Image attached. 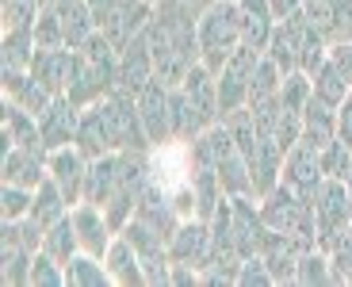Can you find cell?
Instances as JSON below:
<instances>
[{"label":"cell","instance_id":"obj_36","mask_svg":"<svg viewBox=\"0 0 352 287\" xmlns=\"http://www.w3.org/2000/svg\"><path fill=\"white\" fill-rule=\"evenodd\" d=\"M43 253H50L62 268L80 253V237H77V230H73V218L69 215H65L62 222H54V226L43 234Z\"/></svg>","mask_w":352,"mask_h":287},{"label":"cell","instance_id":"obj_16","mask_svg":"<svg viewBox=\"0 0 352 287\" xmlns=\"http://www.w3.org/2000/svg\"><path fill=\"white\" fill-rule=\"evenodd\" d=\"M168 257L173 261H184V264H195V268H207V257H211V222L203 218H184L176 234L168 237Z\"/></svg>","mask_w":352,"mask_h":287},{"label":"cell","instance_id":"obj_11","mask_svg":"<svg viewBox=\"0 0 352 287\" xmlns=\"http://www.w3.org/2000/svg\"><path fill=\"white\" fill-rule=\"evenodd\" d=\"M230 207H234V215H230V234H234L238 253L241 257H261L264 242H268V222L261 215V203L253 195H234Z\"/></svg>","mask_w":352,"mask_h":287},{"label":"cell","instance_id":"obj_33","mask_svg":"<svg viewBox=\"0 0 352 287\" xmlns=\"http://www.w3.org/2000/svg\"><path fill=\"white\" fill-rule=\"evenodd\" d=\"M73 146H77L80 153L88 157V161H96V157H104V153H115V149H111V138H107V127H104V119H100V107H96V104L80 111L77 138H73Z\"/></svg>","mask_w":352,"mask_h":287},{"label":"cell","instance_id":"obj_7","mask_svg":"<svg viewBox=\"0 0 352 287\" xmlns=\"http://www.w3.org/2000/svg\"><path fill=\"white\" fill-rule=\"evenodd\" d=\"M119 234L134 245L142 261V272H146V284L150 287H173V257H168V242L165 234L150 226V222H142V218H131Z\"/></svg>","mask_w":352,"mask_h":287},{"label":"cell","instance_id":"obj_21","mask_svg":"<svg viewBox=\"0 0 352 287\" xmlns=\"http://www.w3.org/2000/svg\"><path fill=\"white\" fill-rule=\"evenodd\" d=\"M46 161H50V153H35V149H4V161H0V176H4V184H19V188H38V184L50 176V169H46Z\"/></svg>","mask_w":352,"mask_h":287},{"label":"cell","instance_id":"obj_3","mask_svg":"<svg viewBox=\"0 0 352 287\" xmlns=\"http://www.w3.org/2000/svg\"><path fill=\"white\" fill-rule=\"evenodd\" d=\"M261 203V215L268 222V230H280V234H291L302 249H318V222H314V207L307 200H299L287 184H276Z\"/></svg>","mask_w":352,"mask_h":287},{"label":"cell","instance_id":"obj_47","mask_svg":"<svg viewBox=\"0 0 352 287\" xmlns=\"http://www.w3.org/2000/svg\"><path fill=\"white\" fill-rule=\"evenodd\" d=\"M329 61H333L337 70H341V77L352 85V39H344V43H333V46H329Z\"/></svg>","mask_w":352,"mask_h":287},{"label":"cell","instance_id":"obj_31","mask_svg":"<svg viewBox=\"0 0 352 287\" xmlns=\"http://www.w3.org/2000/svg\"><path fill=\"white\" fill-rule=\"evenodd\" d=\"M54 8H58V19H62L65 46H69V50L85 46L88 35L96 31V16L88 8V0H54Z\"/></svg>","mask_w":352,"mask_h":287},{"label":"cell","instance_id":"obj_2","mask_svg":"<svg viewBox=\"0 0 352 287\" xmlns=\"http://www.w3.org/2000/svg\"><path fill=\"white\" fill-rule=\"evenodd\" d=\"M199 61L211 73L226 65V58L241 46V23H238V0H219L199 16Z\"/></svg>","mask_w":352,"mask_h":287},{"label":"cell","instance_id":"obj_28","mask_svg":"<svg viewBox=\"0 0 352 287\" xmlns=\"http://www.w3.org/2000/svg\"><path fill=\"white\" fill-rule=\"evenodd\" d=\"M119 165H123V153H104L96 161H88V176H85V203H96V207H107L115 191V180H119Z\"/></svg>","mask_w":352,"mask_h":287},{"label":"cell","instance_id":"obj_50","mask_svg":"<svg viewBox=\"0 0 352 287\" xmlns=\"http://www.w3.org/2000/svg\"><path fill=\"white\" fill-rule=\"evenodd\" d=\"M352 39V0H341V43Z\"/></svg>","mask_w":352,"mask_h":287},{"label":"cell","instance_id":"obj_39","mask_svg":"<svg viewBox=\"0 0 352 287\" xmlns=\"http://www.w3.org/2000/svg\"><path fill=\"white\" fill-rule=\"evenodd\" d=\"M295 284L302 287H322V284H337L333 264H329L326 249H307L299 257V272H295Z\"/></svg>","mask_w":352,"mask_h":287},{"label":"cell","instance_id":"obj_14","mask_svg":"<svg viewBox=\"0 0 352 287\" xmlns=\"http://www.w3.org/2000/svg\"><path fill=\"white\" fill-rule=\"evenodd\" d=\"M69 218H73V230L80 237V253H92V257L104 261V253L115 242V226L107 222V211L96 207V203H77L69 211Z\"/></svg>","mask_w":352,"mask_h":287},{"label":"cell","instance_id":"obj_48","mask_svg":"<svg viewBox=\"0 0 352 287\" xmlns=\"http://www.w3.org/2000/svg\"><path fill=\"white\" fill-rule=\"evenodd\" d=\"M337 138L352 149V92L344 96V104L337 107Z\"/></svg>","mask_w":352,"mask_h":287},{"label":"cell","instance_id":"obj_25","mask_svg":"<svg viewBox=\"0 0 352 287\" xmlns=\"http://www.w3.org/2000/svg\"><path fill=\"white\" fill-rule=\"evenodd\" d=\"M238 23H241V43L264 50L276 31V16L268 0H238Z\"/></svg>","mask_w":352,"mask_h":287},{"label":"cell","instance_id":"obj_40","mask_svg":"<svg viewBox=\"0 0 352 287\" xmlns=\"http://www.w3.org/2000/svg\"><path fill=\"white\" fill-rule=\"evenodd\" d=\"M43 4L38 0H0V19H4V31H23V27H35Z\"/></svg>","mask_w":352,"mask_h":287},{"label":"cell","instance_id":"obj_51","mask_svg":"<svg viewBox=\"0 0 352 287\" xmlns=\"http://www.w3.org/2000/svg\"><path fill=\"white\" fill-rule=\"evenodd\" d=\"M184 4H188L192 12H199V16H203V12L211 8V4H219V0H184Z\"/></svg>","mask_w":352,"mask_h":287},{"label":"cell","instance_id":"obj_6","mask_svg":"<svg viewBox=\"0 0 352 287\" xmlns=\"http://www.w3.org/2000/svg\"><path fill=\"white\" fill-rule=\"evenodd\" d=\"M314 222H318V249H333L344 234L352 230V195L344 180H329L314 195Z\"/></svg>","mask_w":352,"mask_h":287},{"label":"cell","instance_id":"obj_30","mask_svg":"<svg viewBox=\"0 0 352 287\" xmlns=\"http://www.w3.org/2000/svg\"><path fill=\"white\" fill-rule=\"evenodd\" d=\"M104 264H107V276H111V284H123V287L146 284V272H142L138 253H134V245L126 242L123 234H115L111 249L104 253Z\"/></svg>","mask_w":352,"mask_h":287},{"label":"cell","instance_id":"obj_45","mask_svg":"<svg viewBox=\"0 0 352 287\" xmlns=\"http://www.w3.org/2000/svg\"><path fill=\"white\" fill-rule=\"evenodd\" d=\"M238 287H276L272 272L261 257H245L241 261V272H238Z\"/></svg>","mask_w":352,"mask_h":287},{"label":"cell","instance_id":"obj_41","mask_svg":"<svg viewBox=\"0 0 352 287\" xmlns=\"http://www.w3.org/2000/svg\"><path fill=\"white\" fill-rule=\"evenodd\" d=\"M31 203H35V188L4 184V191H0V218H4V222L27 218V215H31Z\"/></svg>","mask_w":352,"mask_h":287},{"label":"cell","instance_id":"obj_38","mask_svg":"<svg viewBox=\"0 0 352 287\" xmlns=\"http://www.w3.org/2000/svg\"><path fill=\"white\" fill-rule=\"evenodd\" d=\"M310 85H314V96L322 100V104H329V107H341L344 104V96L352 92V85L341 77V70H337L333 61H326L322 70L310 77Z\"/></svg>","mask_w":352,"mask_h":287},{"label":"cell","instance_id":"obj_1","mask_svg":"<svg viewBox=\"0 0 352 287\" xmlns=\"http://www.w3.org/2000/svg\"><path fill=\"white\" fill-rule=\"evenodd\" d=\"M115 77H119V50H115L111 39L96 27V31L88 35V43L73 50L65 96H69L77 107H92L115 88Z\"/></svg>","mask_w":352,"mask_h":287},{"label":"cell","instance_id":"obj_34","mask_svg":"<svg viewBox=\"0 0 352 287\" xmlns=\"http://www.w3.org/2000/svg\"><path fill=\"white\" fill-rule=\"evenodd\" d=\"M69 200H65V191L54 184V176H46L43 184L35 188V203H31V218H35L43 230H50L54 222H62L65 215H69Z\"/></svg>","mask_w":352,"mask_h":287},{"label":"cell","instance_id":"obj_23","mask_svg":"<svg viewBox=\"0 0 352 287\" xmlns=\"http://www.w3.org/2000/svg\"><path fill=\"white\" fill-rule=\"evenodd\" d=\"M249 173H253V195L256 200H264V195L280 184L283 149H280V142H276L272 134H261V149H256V157L249 161Z\"/></svg>","mask_w":352,"mask_h":287},{"label":"cell","instance_id":"obj_13","mask_svg":"<svg viewBox=\"0 0 352 287\" xmlns=\"http://www.w3.org/2000/svg\"><path fill=\"white\" fill-rule=\"evenodd\" d=\"M302 39H307V12H295V16H287V19H280V23H276L272 39H268V46H264V54L280 65L283 77L299 70V61H302Z\"/></svg>","mask_w":352,"mask_h":287},{"label":"cell","instance_id":"obj_52","mask_svg":"<svg viewBox=\"0 0 352 287\" xmlns=\"http://www.w3.org/2000/svg\"><path fill=\"white\" fill-rule=\"evenodd\" d=\"M344 188H349V195H352V169H349V176H344Z\"/></svg>","mask_w":352,"mask_h":287},{"label":"cell","instance_id":"obj_22","mask_svg":"<svg viewBox=\"0 0 352 287\" xmlns=\"http://www.w3.org/2000/svg\"><path fill=\"white\" fill-rule=\"evenodd\" d=\"M188 92V100H192L195 107H199L203 123L207 127H214V123H222V107H219V73H211L203 61H195L192 73L184 77V85H180Z\"/></svg>","mask_w":352,"mask_h":287},{"label":"cell","instance_id":"obj_29","mask_svg":"<svg viewBox=\"0 0 352 287\" xmlns=\"http://www.w3.org/2000/svg\"><path fill=\"white\" fill-rule=\"evenodd\" d=\"M35 27H23V31H4L0 39V73H31V61H35Z\"/></svg>","mask_w":352,"mask_h":287},{"label":"cell","instance_id":"obj_8","mask_svg":"<svg viewBox=\"0 0 352 287\" xmlns=\"http://www.w3.org/2000/svg\"><path fill=\"white\" fill-rule=\"evenodd\" d=\"M261 58H264V50L241 43L238 50L226 58V65L219 70V107H222V119H226L230 111H238V107L249 104V85H253V73H256V65H261Z\"/></svg>","mask_w":352,"mask_h":287},{"label":"cell","instance_id":"obj_9","mask_svg":"<svg viewBox=\"0 0 352 287\" xmlns=\"http://www.w3.org/2000/svg\"><path fill=\"white\" fill-rule=\"evenodd\" d=\"M280 184H287L299 200H307L314 207V195L318 188L326 184V169H322V149H314L310 142H299V146H291L287 157H283V176Z\"/></svg>","mask_w":352,"mask_h":287},{"label":"cell","instance_id":"obj_44","mask_svg":"<svg viewBox=\"0 0 352 287\" xmlns=\"http://www.w3.org/2000/svg\"><path fill=\"white\" fill-rule=\"evenodd\" d=\"M322 169H326L329 180H344V176H349V169H352V149L344 146L341 138L329 142V146L322 149Z\"/></svg>","mask_w":352,"mask_h":287},{"label":"cell","instance_id":"obj_4","mask_svg":"<svg viewBox=\"0 0 352 287\" xmlns=\"http://www.w3.org/2000/svg\"><path fill=\"white\" fill-rule=\"evenodd\" d=\"M96 107H100V119H104V127H107V138H111L115 153H123V149L150 153L153 149L150 134L142 127V115H138V96L123 92V88H111Z\"/></svg>","mask_w":352,"mask_h":287},{"label":"cell","instance_id":"obj_24","mask_svg":"<svg viewBox=\"0 0 352 287\" xmlns=\"http://www.w3.org/2000/svg\"><path fill=\"white\" fill-rule=\"evenodd\" d=\"M31 264H35V253L27 249L16 234L0 230V276L8 287H31Z\"/></svg>","mask_w":352,"mask_h":287},{"label":"cell","instance_id":"obj_10","mask_svg":"<svg viewBox=\"0 0 352 287\" xmlns=\"http://www.w3.org/2000/svg\"><path fill=\"white\" fill-rule=\"evenodd\" d=\"M150 19H153V0H111L104 16L96 19V27L111 39L115 50H123L131 39H138L146 31Z\"/></svg>","mask_w":352,"mask_h":287},{"label":"cell","instance_id":"obj_43","mask_svg":"<svg viewBox=\"0 0 352 287\" xmlns=\"http://www.w3.org/2000/svg\"><path fill=\"white\" fill-rule=\"evenodd\" d=\"M31 287H65V268L43 249L35 253V264H31Z\"/></svg>","mask_w":352,"mask_h":287},{"label":"cell","instance_id":"obj_49","mask_svg":"<svg viewBox=\"0 0 352 287\" xmlns=\"http://www.w3.org/2000/svg\"><path fill=\"white\" fill-rule=\"evenodd\" d=\"M268 4H272V16H276V23H280V19L302 12V4H307V0H268Z\"/></svg>","mask_w":352,"mask_h":287},{"label":"cell","instance_id":"obj_46","mask_svg":"<svg viewBox=\"0 0 352 287\" xmlns=\"http://www.w3.org/2000/svg\"><path fill=\"white\" fill-rule=\"evenodd\" d=\"M329 264H333L337 284H352V230L329 249Z\"/></svg>","mask_w":352,"mask_h":287},{"label":"cell","instance_id":"obj_37","mask_svg":"<svg viewBox=\"0 0 352 287\" xmlns=\"http://www.w3.org/2000/svg\"><path fill=\"white\" fill-rule=\"evenodd\" d=\"M111 284L107 276V264L92 253H77L69 264H65V287H104Z\"/></svg>","mask_w":352,"mask_h":287},{"label":"cell","instance_id":"obj_27","mask_svg":"<svg viewBox=\"0 0 352 287\" xmlns=\"http://www.w3.org/2000/svg\"><path fill=\"white\" fill-rule=\"evenodd\" d=\"M69 61H73V50H69V46L35 50V61H31V77H35L38 85H46L54 96H65V81H69Z\"/></svg>","mask_w":352,"mask_h":287},{"label":"cell","instance_id":"obj_20","mask_svg":"<svg viewBox=\"0 0 352 287\" xmlns=\"http://www.w3.org/2000/svg\"><path fill=\"white\" fill-rule=\"evenodd\" d=\"M302 245L295 242L291 234H280V230H268V242L261 249V261L268 264L276 287L280 284H295V272H299V257H302Z\"/></svg>","mask_w":352,"mask_h":287},{"label":"cell","instance_id":"obj_18","mask_svg":"<svg viewBox=\"0 0 352 287\" xmlns=\"http://www.w3.org/2000/svg\"><path fill=\"white\" fill-rule=\"evenodd\" d=\"M80 111L69 100V96H54V104L38 115V131H43V142L46 149H62V146H73L77 138V123H80Z\"/></svg>","mask_w":352,"mask_h":287},{"label":"cell","instance_id":"obj_12","mask_svg":"<svg viewBox=\"0 0 352 287\" xmlns=\"http://www.w3.org/2000/svg\"><path fill=\"white\" fill-rule=\"evenodd\" d=\"M138 115H142V127L150 134L153 146H165L173 142V88L161 85L157 77L138 92Z\"/></svg>","mask_w":352,"mask_h":287},{"label":"cell","instance_id":"obj_42","mask_svg":"<svg viewBox=\"0 0 352 287\" xmlns=\"http://www.w3.org/2000/svg\"><path fill=\"white\" fill-rule=\"evenodd\" d=\"M35 43L38 50H54V46H65V31H62V19H58V8L46 4L35 19Z\"/></svg>","mask_w":352,"mask_h":287},{"label":"cell","instance_id":"obj_5","mask_svg":"<svg viewBox=\"0 0 352 287\" xmlns=\"http://www.w3.org/2000/svg\"><path fill=\"white\" fill-rule=\"evenodd\" d=\"M146 188H150V153H142V149H123L119 180H115V191H111V200H107V207H104L107 222L115 226V234L134 218Z\"/></svg>","mask_w":352,"mask_h":287},{"label":"cell","instance_id":"obj_19","mask_svg":"<svg viewBox=\"0 0 352 287\" xmlns=\"http://www.w3.org/2000/svg\"><path fill=\"white\" fill-rule=\"evenodd\" d=\"M0 142L4 149H35V153H50L38 131V115H31L27 107H19L16 100H4V127H0Z\"/></svg>","mask_w":352,"mask_h":287},{"label":"cell","instance_id":"obj_15","mask_svg":"<svg viewBox=\"0 0 352 287\" xmlns=\"http://www.w3.org/2000/svg\"><path fill=\"white\" fill-rule=\"evenodd\" d=\"M46 169H50L54 184L65 191V200H69V207H77V203H85V176H88V157L80 153L77 146H62V149H50V161H46Z\"/></svg>","mask_w":352,"mask_h":287},{"label":"cell","instance_id":"obj_26","mask_svg":"<svg viewBox=\"0 0 352 287\" xmlns=\"http://www.w3.org/2000/svg\"><path fill=\"white\" fill-rule=\"evenodd\" d=\"M0 85H4V100H16L31 115H43L54 104V92L46 85H38L31 73H0Z\"/></svg>","mask_w":352,"mask_h":287},{"label":"cell","instance_id":"obj_35","mask_svg":"<svg viewBox=\"0 0 352 287\" xmlns=\"http://www.w3.org/2000/svg\"><path fill=\"white\" fill-rule=\"evenodd\" d=\"M207 131L199 107L188 100L184 88H173V142H195L199 134Z\"/></svg>","mask_w":352,"mask_h":287},{"label":"cell","instance_id":"obj_17","mask_svg":"<svg viewBox=\"0 0 352 287\" xmlns=\"http://www.w3.org/2000/svg\"><path fill=\"white\" fill-rule=\"evenodd\" d=\"M153 77H157V73H153V54H150V43H146V31H142L138 39H131V43L119 50V77H115V88L138 96Z\"/></svg>","mask_w":352,"mask_h":287},{"label":"cell","instance_id":"obj_32","mask_svg":"<svg viewBox=\"0 0 352 287\" xmlns=\"http://www.w3.org/2000/svg\"><path fill=\"white\" fill-rule=\"evenodd\" d=\"M302 142H310L314 149H326L329 142H337V107L310 96L307 111H302Z\"/></svg>","mask_w":352,"mask_h":287}]
</instances>
